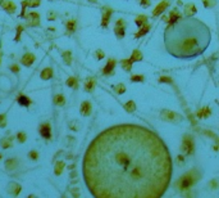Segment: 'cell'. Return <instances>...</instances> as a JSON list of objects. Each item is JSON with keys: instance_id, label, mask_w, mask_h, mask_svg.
<instances>
[{"instance_id": "obj_1", "label": "cell", "mask_w": 219, "mask_h": 198, "mask_svg": "<svg viewBox=\"0 0 219 198\" xmlns=\"http://www.w3.org/2000/svg\"><path fill=\"white\" fill-rule=\"evenodd\" d=\"M83 178L96 198H159L171 183V153L149 129L116 125L100 133L89 145Z\"/></svg>"}, {"instance_id": "obj_2", "label": "cell", "mask_w": 219, "mask_h": 198, "mask_svg": "<svg viewBox=\"0 0 219 198\" xmlns=\"http://www.w3.org/2000/svg\"><path fill=\"white\" fill-rule=\"evenodd\" d=\"M212 33L208 26L194 17L179 18L164 30L167 51L177 59H192L208 49Z\"/></svg>"}, {"instance_id": "obj_3", "label": "cell", "mask_w": 219, "mask_h": 198, "mask_svg": "<svg viewBox=\"0 0 219 198\" xmlns=\"http://www.w3.org/2000/svg\"><path fill=\"white\" fill-rule=\"evenodd\" d=\"M201 179V173L197 169H191L190 171L183 174L177 182H176V188L179 192L188 191L191 187H194L199 180Z\"/></svg>"}, {"instance_id": "obj_4", "label": "cell", "mask_w": 219, "mask_h": 198, "mask_svg": "<svg viewBox=\"0 0 219 198\" xmlns=\"http://www.w3.org/2000/svg\"><path fill=\"white\" fill-rule=\"evenodd\" d=\"M181 151L186 154V156H192L195 152V140L194 136L191 134H185L182 139V145H181Z\"/></svg>"}, {"instance_id": "obj_5", "label": "cell", "mask_w": 219, "mask_h": 198, "mask_svg": "<svg viewBox=\"0 0 219 198\" xmlns=\"http://www.w3.org/2000/svg\"><path fill=\"white\" fill-rule=\"evenodd\" d=\"M160 118L163 121H167L171 124H178L183 120L182 115L177 113V112H174V111H169V109H163L160 112Z\"/></svg>"}, {"instance_id": "obj_6", "label": "cell", "mask_w": 219, "mask_h": 198, "mask_svg": "<svg viewBox=\"0 0 219 198\" xmlns=\"http://www.w3.org/2000/svg\"><path fill=\"white\" fill-rule=\"evenodd\" d=\"M169 0H163V2H160V3H158V5L154 8V11H153V17H156L158 15H160V14H163L164 12H165V9L169 7Z\"/></svg>"}, {"instance_id": "obj_7", "label": "cell", "mask_w": 219, "mask_h": 198, "mask_svg": "<svg viewBox=\"0 0 219 198\" xmlns=\"http://www.w3.org/2000/svg\"><path fill=\"white\" fill-rule=\"evenodd\" d=\"M112 13H113V9L109 7H104L103 8V18H101V26L103 27H108V23H109V20L112 17Z\"/></svg>"}, {"instance_id": "obj_8", "label": "cell", "mask_w": 219, "mask_h": 198, "mask_svg": "<svg viewBox=\"0 0 219 198\" xmlns=\"http://www.w3.org/2000/svg\"><path fill=\"white\" fill-rule=\"evenodd\" d=\"M116 64H117L116 59L110 58L109 61H108V63H107V66L104 67V70H103V73H104L105 76H109V75H112L113 72H114V67H116Z\"/></svg>"}, {"instance_id": "obj_9", "label": "cell", "mask_w": 219, "mask_h": 198, "mask_svg": "<svg viewBox=\"0 0 219 198\" xmlns=\"http://www.w3.org/2000/svg\"><path fill=\"white\" fill-rule=\"evenodd\" d=\"M183 13H185L186 17H194L196 13H197V9L194 3H188L185 5V8H183Z\"/></svg>"}, {"instance_id": "obj_10", "label": "cell", "mask_w": 219, "mask_h": 198, "mask_svg": "<svg viewBox=\"0 0 219 198\" xmlns=\"http://www.w3.org/2000/svg\"><path fill=\"white\" fill-rule=\"evenodd\" d=\"M26 18H27V22L30 26H37L40 23V15L36 12H31L30 14H27Z\"/></svg>"}, {"instance_id": "obj_11", "label": "cell", "mask_w": 219, "mask_h": 198, "mask_svg": "<svg viewBox=\"0 0 219 198\" xmlns=\"http://www.w3.org/2000/svg\"><path fill=\"white\" fill-rule=\"evenodd\" d=\"M150 29H151V24L147 22L146 24H144V26H142V27H140V30H138V31L135 33V35H133V37H135V39H140V37L145 36L146 33H147L149 31H150Z\"/></svg>"}, {"instance_id": "obj_12", "label": "cell", "mask_w": 219, "mask_h": 198, "mask_svg": "<svg viewBox=\"0 0 219 198\" xmlns=\"http://www.w3.org/2000/svg\"><path fill=\"white\" fill-rule=\"evenodd\" d=\"M80 111H81V115H82V116H90V115H91V111H92L91 103L87 102V100H85L82 104H81Z\"/></svg>"}, {"instance_id": "obj_13", "label": "cell", "mask_w": 219, "mask_h": 198, "mask_svg": "<svg viewBox=\"0 0 219 198\" xmlns=\"http://www.w3.org/2000/svg\"><path fill=\"white\" fill-rule=\"evenodd\" d=\"M179 18H182V15H181L179 11L177 9V8H176V9H172L171 13H169V15H168V24L174 23L176 21H178Z\"/></svg>"}, {"instance_id": "obj_14", "label": "cell", "mask_w": 219, "mask_h": 198, "mask_svg": "<svg viewBox=\"0 0 219 198\" xmlns=\"http://www.w3.org/2000/svg\"><path fill=\"white\" fill-rule=\"evenodd\" d=\"M114 33H116L117 39H123L126 36V26L116 24L114 26Z\"/></svg>"}, {"instance_id": "obj_15", "label": "cell", "mask_w": 219, "mask_h": 198, "mask_svg": "<svg viewBox=\"0 0 219 198\" xmlns=\"http://www.w3.org/2000/svg\"><path fill=\"white\" fill-rule=\"evenodd\" d=\"M196 115H197L199 118H208V117H210V115H212V109H210L209 107H204L200 111H197Z\"/></svg>"}, {"instance_id": "obj_16", "label": "cell", "mask_w": 219, "mask_h": 198, "mask_svg": "<svg viewBox=\"0 0 219 198\" xmlns=\"http://www.w3.org/2000/svg\"><path fill=\"white\" fill-rule=\"evenodd\" d=\"M142 53H141V50H138V49H135L132 51V54H131V61H132L133 63L135 62H141L142 61Z\"/></svg>"}, {"instance_id": "obj_17", "label": "cell", "mask_w": 219, "mask_h": 198, "mask_svg": "<svg viewBox=\"0 0 219 198\" xmlns=\"http://www.w3.org/2000/svg\"><path fill=\"white\" fill-rule=\"evenodd\" d=\"M147 22H149L147 17H146V15H144V14H140V15H137L136 18H135V23H136L137 27H142V26H144V24H146Z\"/></svg>"}, {"instance_id": "obj_18", "label": "cell", "mask_w": 219, "mask_h": 198, "mask_svg": "<svg viewBox=\"0 0 219 198\" xmlns=\"http://www.w3.org/2000/svg\"><path fill=\"white\" fill-rule=\"evenodd\" d=\"M132 63L133 62L131 61V58L129 59H122L120 61V66L126 72H131V70H132Z\"/></svg>"}, {"instance_id": "obj_19", "label": "cell", "mask_w": 219, "mask_h": 198, "mask_svg": "<svg viewBox=\"0 0 219 198\" xmlns=\"http://www.w3.org/2000/svg\"><path fill=\"white\" fill-rule=\"evenodd\" d=\"M35 62V55L33 54H24V57L22 58V64H24V66H31L32 63Z\"/></svg>"}, {"instance_id": "obj_20", "label": "cell", "mask_w": 219, "mask_h": 198, "mask_svg": "<svg viewBox=\"0 0 219 198\" xmlns=\"http://www.w3.org/2000/svg\"><path fill=\"white\" fill-rule=\"evenodd\" d=\"M95 85H96V81H95V79H92V77H90V79H87L86 80V82H85V90L86 91H92L94 90V88H95Z\"/></svg>"}, {"instance_id": "obj_21", "label": "cell", "mask_w": 219, "mask_h": 198, "mask_svg": "<svg viewBox=\"0 0 219 198\" xmlns=\"http://www.w3.org/2000/svg\"><path fill=\"white\" fill-rule=\"evenodd\" d=\"M40 133L44 138H46V139H49V138L51 136V131H50V126L49 125H42L41 129H40Z\"/></svg>"}, {"instance_id": "obj_22", "label": "cell", "mask_w": 219, "mask_h": 198, "mask_svg": "<svg viewBox=\"0 0 219 198\" xmlns=\"http://www.w3.org/2000/svg\"><path fill=\"white\" fill-rule=\"evenodd\" d=\"M136 108H137V106H136V103L133 100H129L124 104V109L128 112V113H133V112L136 111Z\"/></svg>"}, {"instance_id": "obj_23", "label": "cell", "mask_w": 219, "mask_h": 198, "mask_svg": "<svg viewBox=\"0 0 219 198\" xmlns=\"http://www.w3.org/2000/svg\"><path fill=\"white\" fill-rule=\"evenodd\" d=\"M3 8L8 12V13H14L15 12V5H14V3H12V2H5V3H3Z\"/></svg>"}, {"instance_id": "obj_24", "label": "cell", "mask_w": 219, "mask_h": 198, "mask_svg": "<svg viewBox=\"0 0 219 198\" xmlns=\"http://www.w3.org/2000/svg\"><path fill=\"white\" fill-rule=\"evenodd\" d=\"M19 192H21V185H18L17 183H11L9 184V193L17 196Z\"/></svg>"}, {"instance_id": "obj_25", "label": "cell", "mask_w": 219, "mask_h": 198, "mask_svg": "<svg viewBox=\"0 0 219 198\" xmlns=\"http://www.w3.org/2000/svg\"><path fill=\"white\" fill-rule=\"evenodd\" d=\"M201 3H203L204 8H206V9H212V8L217 5L218 0H201Z\"/></svg>"}, {"instance_id": "obj_26", "label": "cell", "mask_w": 219, "mask_h": 198, "mask_svg": "<svg viewBox=\"0 0 219 198\" xmlns=\"http://www.w3.org/2000/svg\"><path fill=\"white\" fill-rule=\"evenodd\" d=\"M126 90H127V88H126L124 84H117L116 86H114V91L117 94H119V95H120V94H124Z\"/></svg>"}, {"instance_id": "obj_27", "label": "cell", "mask_w": 219, "mask_h": 198, "mask_svg": "<svg viewBox=\"0 0 219 198\" xmlns=\"http://www.w3.org/2000/svg\"><path fill=\"white\" fill-rule=\"evenodd\" d=\"M53 75V71H51V68H45L42 72H41V79L42 80H49L50 77Z\"/></svg>"}, {"instance_id": "obj_28", "label": "cell", "mask_w": 219, "mask_h": 198, "mask_svg": "<svg viewBox=\"0 0 219 198\" xmlns=\"http://www.w3.org/2000/svg\"><path fill=\"white\" fill-rule=\"evenodd\" d=\"M131 81L132 82H144L145 81V77H144V75H132L131 76Z\"/></svg>"}, {"instance_id": "obj_29", "label": "cell", "mask_w": 219, "mask_h": 198, "mask_svg": "<svg viewBox=\"0 0 219 198\" xmlns=\"http://www.w3.org/2000/svg\"><path fill=\"white\" fill-rule=\"evenodd\" d=\"M54 102H55L57 106H63L65 103V99H64V97L62 95V94H58V95H55V98H54Z\"/></svg>"}, {"instance_id": "obj_30", "label": "cell", "mask_w": 219, "mask_h": 198, "mask_svg": "<svg viewBox=\"0 0 219 198\" xmlns=\"http://www.w3.org/2000/svg\"><path fill=\"white\" fill-rule=\"evenodd\" d=\"M17 160H8L6 162H5V167L8 169V170H13L14 167H17Z\"/></svg>"}, {"instance_id": "obj_31", "label": "cell", "mask_w": 219, "mask_h": 198, "mask_svg": "<svg viewBox=\"0 0 219 198\" xmlns=\"http://www.w3.org/2000/svg\"><path fill=\"white\" fill-rule=\"evenodd\" d=\"M208 187H209V188H212L213 191H214V189H218V188H219V179H213V180H210V182L208 183Z\"/></svg>"}, {"instance_id": "obj_32", "label": "cell", "mask_w": 219, "mask_h": 198, "mask_svg": "<svg viewBox=\"0 0 219 198\" xmlns=\"http://www.w3.org/2000/svg\"><path fill=\"white\" fill-rule=\"evenodd\" d=\"M63 59H64V62H65L67 64H71V62H72L71 51H64V53H63Z\"/></svg>"}, {"instance_id": "obj_33", "label": "cell", "mask_w": 219, "mask_h": 198, "mask_svg": "<svg viewBox=\"0 0 219 198\" xmlns=\"http://www.w3.org/2000/svg\"><path fill=\"white\" fill-rule=\"evenodd\" d=\"M67 85L69 88H77V79L76 77H69L67 80Z\"/></svg>"}, {"instance_id": "obj_34", "label": "cell", "mask_w": 219, "mask_h": 198, "mask_svg": "<svg viewBox=\"0 0 219 198\" xmlns=\"http://www.w3.org/2000/svg\"><path fill=\"white\" fill-rule=\"evenodd\" d=\"M18 102H19V104L21 106H24V107H27V106H30V100L26 98L24 95H21L19 98H18Z\"/></svg>"}, {"instance_id": "obj_35", "label": "cell", "mask_w": 219, "mask_h": 198, "mask_svg": "<svg viewBox=\"0 0 219 198\" xmlns=\"http://www.w3.org/2000/svg\"><path fill=\"white\" fill-rule=\"evenodd\" d=\"M63 167H64V163H63V162H58L57 165H55V174H57V175H60V174H62Z\"/></svg>"}, {"instance_id": "obj_36", "label": "cell", "mask_w": 219, "mask_h": 198, "mask_svg": "<svg viewBox=\"0 0 219 198\" xmlns=\"http://www.w3.org/2000/svg\"><path fill=\"white\" fill-rule=\"evenodd\" d=\"M67 29H68L69 32H73V31L76 30V22H74V21H69V22L67 23Z\"/></svg>"}, {"instance_id": "obj_37", "label": "cell", "mask_w": 219, "mask_h": 198, "mask_svg": "<svg viewBox=\"0 0 219 198\" xmlns=\"http://www.w3.org/2000/svg\"><path fill=\"white\" fill-rule=\"evenodd\" d=\"M104 57H105V53H104L103 50H100V49H99V50H96V51H95V58L98 59V61H100V59H103Z\"/></svg>"}, {"instance_id": "obj_38", "label": "cell", "mask_w": 219, "mask_h": 198, "mask_svg": "<svg viewBox=\"0 0 219 198\" xmlns=\"http://www.w3.org/2000/svg\"><path fill=\"white\" fill-rule=\"evenodd\" d=\"M140 2V5H141L142 8H149L151 5V0H138Z\"/></svg>"}, {"instance_id": "obj_39", "label": "cell", "mask_w": 219, "mask_h": 198, "mask_svg": "<svg viewBox=\"0 0 219 198\" xmlns=\"http://www.w3.org/2000/svg\"><path fill=\"white\" fill-rule=\"evenodd\" d=\"M2 147H3V148H9V147H12L11 139H3V140H2Z\"/></svg>"}, {"instance_id": "obj_40", "label": "cell", "mask_w": 219, "mask_h": 198, "mask_svg": "<svg viewBox=\"0 0 219 198\" xmlns=\"http://www.w3.org/2000/svg\"><path fill=\"white\" fill-rule=\"evenodd\" d=\"M177 163H178L179 166H185V163H186L185 156H182V154H179V156H177Z\"/></svg>"}, {"instance_id": "obj_41", "label": "cell", "mask_w": 219, "mask_h": 198, "mask_svg": "<svg viewBox=\"0 0 219 198\" xmlns=\"http://www.w3.org/2000/svg\"><path fill=\"white\" fill-rule=\"evenodd\" d=\"M39 4H40V0H28L27 3L28 7H37Z\"/></svg>"}, {"instance_id": "obj_42", "label": "cell", "mask_w": 219, "mask_h": 198, "mask_svg": "<svg viewBox=\"0 0 219 198\" xmlns=\"http://www.w3.org/2000/svg\"><path fill=\"white\" fill-rule=\"evenodd\" d=\"M6 125L5 122V116L4 115H0V127H4Z\"/></svg>"}, {"instance_id": "obj_43", "label": "cell", "mask_w": 219, "mask_h": 198, "mask_svg": "<svg viewBox=\"0 0 219 198\" xmlns=\"http://www.w3.org/2000/svg\"><path fill=\"white\" fill-rule=\"evenodd\" d=\"M18 140H19L21 143H24V140H26V134H24V133H19V134H18Z\"/></svg>"}, {"instance_id": "obj_44", "label": "cell", "mask_w": 219, "mask_h": 198, "mask_svg": "<svg viewBox=\"0 0 219 198\" xmlns=\"http://www.w3.org/2000/svg\"><path fill=\"white\" fill-rule=\"evenodd\" d=\"M30 157H31L32 160H37V152H36V151L30 152Z\"/></svg>"}, {"instance_id": "obj_45", "label": "cell", "mask_w": 219, "mask_h": 198, "mask_svg": "<svg viewBox=\"0 0 219 198\" xmlns=\"http://www.w3.org/2000/svg\"><path fill=\"white\" fill-rule=\"evenodd\" d=\"M160 82H172V80L169 79V77H165V76H163V77H160V80H159Z\"/></svg>"}, {"instance_id": "obj_46", "label": "cell", "mask_w": 219, "mask_h": 198, "mask_svg": "<svg viewBox=\"0 0 219 198\" xmlns=\"http://www.w3.org/2000/svg\"><path fill=\"white\" fill-rule=\"evenodd\" d=\"M12 71H13V72H18V67H17V66H13V67H12Z\"/></svg>"}, {"instance_id": "obj_47", "label": "cell", "mask_w": 219, "mask_h": 198, "mask_svg": "<svg viewBox=\"0 0 219 198\" xmlns=\"http://www.w3.org/2000/svg\"><path fill=\"white\" fill-rule=\"evenodd\" d=\"M48 18H49V20H54V14H50V13H49V14H48Z\"/></svg>"}, {"instance_id": "obj_48", "label": "cell", "mask_w": 219, "mask_h": 198, "mask_svg": "<svg viewBox=\"0 0 219 198\" xmlns=\"http://www.w3.org/2000/svg\"><path fill=\"white\" fill-rule=\"evenodd\" d=\"M89 2H91V3H96V0H89Z\"/></svg>"}, {"instance_id": "obj_49", "label": "cell", "mask_w": 219, "mask_h": 198, "mask_svg": "<svg viewBox=\"0 0 219 198\" xmlns=\"http://www.w3.org/2000/svg\"><path fill=\"white\" fill-rule=\"evenodd\" d=\"M0 4H3V0H0Z\"/></svg>"}, {"instance_id": "obj_50", "label": "cell", "mask_w": 219, "mask_h": 198, "mask_svg": "<svg viewBox=\"0 0 219 198\" xmlns=\"http://www.w3.org/2000/svg\"><path fill=\"white\" fill-rule=\"evenodd\" d=\"M0 158H2V156H0Z\"/></svg>"}]
</instances>
